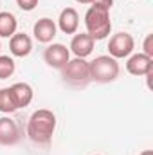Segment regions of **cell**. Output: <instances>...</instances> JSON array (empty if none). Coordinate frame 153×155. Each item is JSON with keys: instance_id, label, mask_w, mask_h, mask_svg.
Masks as SVG:
<instances>
[{"instance_id": "9", "label": "cell", "mask_w": 153, "mask_h": 155, "mask_svg": "<svg viewBox=\"0 0 153 155\" xmlns=\"http://www.w3.org/2000/svg\"><path fill=\"white\" fill-rule=\"evenodd\" d=\"M58 33V25L50 18H40L33 27V35L40 43H50Z\"/></svg>"}, {"instance_id": "3", "label": "cell", "mask_w": 153, "mask_h": 155, "mask_svg": "<svg viewBox=\"0 0 153 155\" xmlns=\"http://www.w3.org/2000/svg\"><path fill=\"white\" fill-rule=\"evenodd\" d=\"M88 71H90V79L96 81V83H110L117 79L119 76V63L117 60L112 58L110 54H103V56H97L94 58L90 63H88Z\"/></svg>"}, {"instance_id": "16", "label": "cell", "mask_w": 153, "mask_h": 155, "mask_svg": "<svg viewBox=\"0 0 153 155\" xmlns=\"http://www.w3.org/2000/svg\"><path fill=\"white\" fill-rule=\"evenodd\" d=\"M15 60L9 56H0V79H7L15 74Z\"/></svg>"}, {"instance_id": "1", "label": "cell", "mask_w": 153, "mask_h": 155, "mask_svg": "<svg viewBox=\"0 0 153 155\" xmlns=\"http://www.w3.org/2000/svg\"><path fill=\"white\" fill-rule=\"evenodd\" d=\"M54 130H56V116L52 110L40 108L36 112H33V116L29 117L27 135L33 143H38V144L50 143Z\"/></svg>"}, {"instance_id": "15", "label": "cell", "mask_w": 153, "mask_h": 155, "mask_svg": "<svg viewBox=\"0 0 153 155\" xmlns=\"http://www.w3.org/2000/svg\"><path fill=\"white\" fill-rule=\"evenodd\" d=\"M15 110H18V108H16V105H15V99H13V96H11L9 87H7V88H0V112H2V114H11V112H15Z\"/></svg>"}, {"instance_id": "7", "label": "cell", "mask_w": 153, "mask_h": 155, "mask_svg": "<svg viewBox=\"0 0 153 155\" xmlns=\"http://www.w3.org/2000/svg\"><path fill=\"white\" fill-rule=\"evenodd\" d=\"M126 71L132 76H148L153 72V58L137 52V54H130L128 61H126Z\"/></svg>"}, {"instance_id": "4", "label": "cell", "mask_w": 153, "mask_h": 155, "mask_svg": "<svg viewBox=\"0 0 153 155\" xmlns=\"http://www.w3.org/2000/svg\"><path fill=\"white\" fill-rule=\"evenodd\" d=\"M65 81H69L70 85H85L90 81V71H88V61L85 58H74L69 60L67 65L61 69Z\"/></svg>"}, {"instance_id": "13", "label": "cell", "mask_w": 153, "mask_h": 155, "mask_svg": "<svg viewBox=\"0 0 153 155\" xmlns=\"http://www.w3.org/2000/svg\"><path fill=\"white\" fill-rule=\"evenodd\" d=\"M70 51L76 58H86L92 54L94 51V40L88 33H81V35H76L72 41H70Z\"/></svg>"}, {"instance_id": "14", "label": "cell", "mask_w": 153, "mask_h": 155, "mask_svg": "<svg viewBox=\"0 0 153 155\" xmlns=\"http://www.w3.org/2000/svg\"><path fill=\"white\" fill-rule=\"evenodd\" d=\"M16 27H18L16 16L9 11H2L0 13V36L2 38H11L16 33Z\"/></svg>"}, {"instance_id": "12", "label": "cell", "mask_w": 153, "mask_h": 155, "mask_svg": "<svg viewBox=\"0 0 153 155\" xmlns=\"http://www.w3.org/2000/svg\"><path fill=\"white\" fill-rule=\"evenodd\" d=\"M58 27L61 33L65 35H74L79 27V15L74 7H65L61 13H60V18H58Z\"/></svg>"}, {"instance_id": "8", "label": "cell", "mask_w": 153, "mask_h": 155, "mask_svg": "<svg viewBox=\"0 0 153 155\" xmlns=\"http://www.w3.org/2000/svg\"><path fill=\"white\" fill-rule=\"evenodd\" d=\"M20 141L18 124L11 117H0V144L13 146Z\"/></svg>"}, {"instance_id": "21", "label": "cell", "mask_w": 153, "mask_h": 155, "mask_svg": "<svg viewBox=\"0 0 153 155\" xmlns=\"http://www.w3.org/2000/svg\"><path fill=\"white\" fill-rule=\"evenodd\" d=\"M139 155H153V152L151 150H144V152H141Z\"/></svg>"}, {"instance_id": "20", "label": "cell", "mask_w": 153, "mask_h": 155, "mask_svg": "<svg viewBox=\"0 0 153 155\" xmlns=\"http://www.w3.org/2000/svg\"><path fill=\"white\" fill-rule=\"evenodd\" d=\"M77 4H92L94 0H76Z\"/></svg>"}, {"instance_id": "10", "label": "cell", "mask_w": 153, "mask_h": 155, "mask_svg": "<svg viewBox=\"0 0 153 155\" xmlns=\"http://www.w3.org/2000/svg\"><path fill=\"white\" fill-rule=\"evenodd\" d=\"M9 51L16 58H25L33 51V40L24 33H15L9 40Z\"/></svg>"}, {"instance_id": "6", "label": "cell", "mask_w": 153, "mask_h": 155, "mask_svg": "<svg viewBox=\"0 0 153 155\" xmlns=\"http://www.w3.org/2000/svg\"><path fill=\"white\" fill-rule=\"evenodd\" d=\"M43 60L49 67L52 69H63L67 65V61L70 60V51L63 45V43H52L45 49L43 52Z\"/></svg>"}, {"instance_id": "11", "label": "cell", "mask_w": 153, "mask_h": 155, "mask_svg": "<svg viewBox=\"0 0 153 155\" xmlns=\"http://www.w3.org/2000/svg\"><path fill=\"white\" fill-rule=\"evenodd\" d=\"M11 90V96L15 99V105L16 108H25L31 105L33 97H34V92H33V87L29 83H15L9 87Z\"/></svg>"}, {"instance_id": "17", "label": "cell", "mask_w": 153, "mask_h": 155, "mask_svg": "<svg viewBox=\"0 0 153 155\" xmlns=\"http://www.w3.org/2000/svg\"><path fill=\"white\" fill-rule=\"evenodd\" d=\"M16 4L22 11H33L38 5V0H16Z\"/></svg>"}, {"instance_id": "22", "label": "cell", "mask_w": 153, "mask_h": 155, "mask_svg": "<svg viewBox=\"0 0 153 155\" xmlns=\"http://www.w3.org/2000/svg\"><path fill=\"white\" fill-rule=\"evenodd\" d=\"M0 49H2V43H0Z\"/></svg>"}, {"instance_id": "18", "label": "cell", "mask_w": 153, "mask_h": 155, "mask_svg": "<svg viewBox=\"0 0 153 155\" xmlns=\"http://www.w3.org/2000/svg\"><path fill=\"white\" fill-rule=\"evenodd\" d=\"M142 47H144V52H142V54H146V56L153 58V35H148V36L144 38Z\"/></svg>"}, {"instance_id": "5", "label": "cell", "mask_w": 153, "mask_h": 155, "mask_svg": "<svg viewBox=\"0 0 153 155\" xmlns=\"http://www.w3.org/2000/svg\"><path fill=\"white\" fill-rule=\"evenodd\" d=\"M135 49V40L130 33H117L114 35L110 41H108V51H110V56L115 60H121V58H128Z\"/></svg>"}, {"instance_id": "2", "label": "cell", "mask_w": 153, "mask_h": 155, "mask_svg": "<svg viewBox=\"0 0 153 155\" xmlns=\"http://www.w3.org/2000/svg\"><path fill=\"white\" fill-rule=\"evenodd\" d=\"M85 27L86 33L92 36V40H105L112 31V22H110V11L90 5L86 15H85Z\"/></svg>"}, {"instance_id": "19", "label": "cell", "mask_w": 153, "mask_h": 155, "mask_svg": "<svg viewBox=\"0 0 153 155\" xmlns=\"http://www.w3.org/2000/svg\"><path fill=\"white\" fill-rule=\"evenodd\" d=\"M90 5H96V7H101V9L110 11V9H112V5H114V0H94Z\"/></svg>"}]
</instances>
